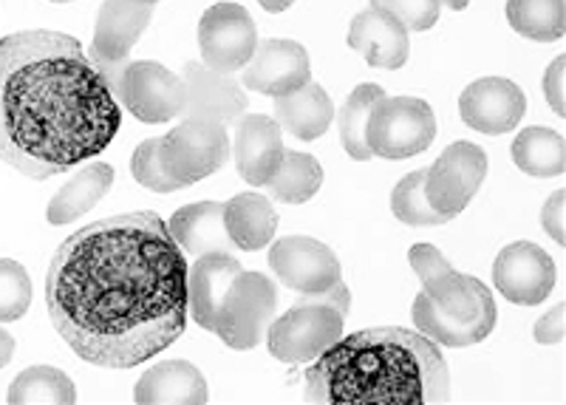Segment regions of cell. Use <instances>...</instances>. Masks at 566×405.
<instances>
[{
    "mask_svg": "<svg viewBox=\"0 0 566 405\" xmlns=\"http://www.w3.org/2000/svg\"><path fill=\"white\" fill-rule=\"evenodd\" d=\"M45 307L77 357L134 368L187 329V261L159 212L136 210L80 227L54 252Z\"/></svg>",
    "mask_w": 566,
    "mask_h": 405,
    "instance_id": "cell-1",
    "label": "cell"
},
{
    "mask_svg": "<svg viewBox=\"0 0 566 405\" xmlns=\"http://www.w3.org/2000/svg\"><path fill=\"white\" fill-rule=\"evenodd\" d=\"M123 108L77 38L29 29L0 40V159L34 181L97 159Z\"/></svg>",
    "mask_w": 566,
    "mask_h": 405,
    "instance_id": "cell-2",
    "label": "cell"
},
{
    "mask_svg": "<svg viewBox=\"0 0 566 405\" xmlns=\"http://www.w3.org/2000/svg\"><path fill=\"white\" fill-rule=\"evenodd\" d=\"M306 372V399L323 405H437L451 397V372L422 332L363 329L340 338Z\"/></svg>",
    "mask_w": 566,
    "mask_h": 405,
    "instance_id": "cell-3",
    "label": "cell"
},
{
    "mask_svg": "<svg viewBox=\"0 0 566 405\" xmlns=\"http://www.w3.org/2000/svg\"><path fill=\"white\" fill-rule=\"evenodd\" d=\"M411 318L424 338L437 346L464 349L488 341L495 329L493 292L479 278L464 276L451 267L442 276L422 283L411 309Z\"/></svg>",
    "mask_w": 566,
    "mask_h": 405,
    "instance_id": "cell-4",
    "label": "cell"
},
{
    "mask_svg": "<svg viewBox=\"0 0 566 405\" xmlns=\"http://www.w3.org/2000/svg\"><path fill=\"white\" fill-rule=\"evenodd\" d=\"M348 309L352 292L343 281L326 292L301 295L295 307L270 323L266 349L281 363H312L340 341Z\"/></svg>",
    "mask_w": 566,
    "mask_h": 405,
    "instance_id": "cell-5",
    "label": "cell"
},
{
    "mask_svg": "<svg viewBox=\"0 0 566 405\" xmlns=\"http://www.w3.org/2000/svg\"><path fill=\"white\" fill-rule=\"evenodd\" d=\"M437 139V114L419 97H382L368 116L366 142L374 156L411 159Z\"/></svg>",
    "mask_w": 566,
    "mask_h": 405,
    "instance_id": "cell-6",
    "label": "cell"
},
{
    "mask_svg": "<svg viewBox=\"0 0 566 405\" xmlns=\"http://www.w3.org/2000/svg\"><path fill=\"white\" fill-rule=\"evenodd\" d=\"M277 312V290L264 272L241 270L232 278L230 290L219 307L216 335L235 352H250L266 338Z\"/></svg>",
    "mask_w": 566,
    "mask_h": 405,
    "instance_id": "cell-7",
    "label": "cell"
},
{
    "mask_svg": "<svg viewBox=\"0 0 566 405\" xmlns=\"http://www.w3.org/2000/svg\"><path fill=\"white\" fill-rule=\"evenodd\" d=\"M159 154L165 170L190 187L224 168L230 159V136L224 125L185 116L168 136H161Z\"/></svg>",
    "mask_w": 566,
    "mask_h": 405,
    "instance_id": "cell-8",
    "label": "cell"
},
{
    "mask_svg": "<svg viewBox=\"0 0 566 405\" xmlns=\"http://www.w3.org/2000/svg\"><path fill=\"white\" fill-rule=\"evenodd\" d=\"M114 94L128 114L148 125L170 123L185 111V80L154 60H136L125 65Z\"/></svg>",
    "mask_w": 566,
    "mask_h": 405,
    "instance_id": "cell-9",
    "label": "cell"
},
{
    "mask_svg": "<svg viewBox=\"0 0 566 405\" xmlns=\"http://www.w3.org/2000/svg\"><path fill=\"white\" fill-rule=\"evenodd\" d=\"M488 176V154L473 142H453L424 174V196L448 219L459 216Z\"/></svg>",
    "mask_w": 566,
    "mask_h": 405,
    "instance_id": "cell-10",
    "label": "cell"
},
{
    "mask_svg": "<svg viewBox=\"0 0 566 405\" xmlns=\"http://www.w3.org/2000/svg\"><path fill=\"white\" fill-rule=\"evenodd\" d=\"M150 20H154V7L142 3V0H105L99 9L91 58L105 74L111 91H116L119 85L130 52L145 34V29L150 27Z\"/></svg>",
    "mask_w": 566,
    "mask_h": 405,
    "instance_id": "cell-11",
    "label": "cell"
},
{
    "mask_svg": "<svg viewBox=\"0 0 566 405\" xmlns=\"http://www.w3.org/2000/svg\"><path fill=\"white\" fill-rule=\"evenodd\" d=\"M201 63L232 74L244 69L258 49V29L252 14L239 3H216L199 20Z\"/></svg>",
    "mask_w": 566,
    "mask_h": 405,
    "instance_id": "cell-12",
    "label": "cell"
},
{
    "mask_svg": "<svg viewBox=\"0 0 566 405\" xmlns=\"http://www.w3.org/2000/svg\"><path fill=\"white\" fill-rule=\"evenodd\" d=\"M270 270L277 281L301 295L326 292L343 281L340 258L323 241L310 236H290L275 241L270 250Z\"/></svg>",
    "mask_w": 566,
    "mask_h": 405,
    "instance_id": "cell-13",
    "label": "cell"
},
{
    "mask_svg": "<svg viewBox=\"0 0 566 405\" xmlns=\"http://www.w3.org/2000/svg\"><path fill=\"white\" fill-rule=\"evenodd\" d=\"M493 283L510 303L538 307L555 290L553 256L533 241L507 245L493 261Z\"/></svg>",
    "mask_w": 566,
    "mask_h": 405,
    "instance_id": "cell-14",
    "label": "cell"
},
{
    "mask_svg": "<svg viewBox=\"0 0 566 405\" xmlns=\"http://www.w3.org/2000/svg\"><path fill=\"white\" fill-rule=\"evenodd\" d=\"M185 80V111L181 116L190 120H210L219 125L239 123L247 111V94L232 74L210 69L207 63L190 60L181 69Z\"/></svg>",
    "mask_w": 566,
    "mask_h": 405,
    "instance_id": "cell-15",
    "label": "cell"
},
{
    "mask_svg": "<svg viewBox=\"0 0 566 405\" xmlns=\"http://www.w3.org/2000/svg\"><path fill=\"white\" fill-rule=\"evenodd\" d=\"M524 111H527L524 91L504 77L476 80L459 97V114L464 125L488 136L510 134L518 128Z\"/></svg>",
    "mask_w": 566,
    "mask_h": 405,
    "instance_id": "cell-16",
    "label": "cell"
},
{
    "mask_svg": "<svg viewBox=\"0 0 566 405\" xmlns=\"http://www.w3.org/2000/svg\"><path fill=\"white\" fill-rule=\"evenodd\" d=\"M310 80V54L295 40H264L258 43L255 54L244 65V85L261 97H286Z\"/></svg>",
    "mask_w": 566,
    "mask_h": 405,
    "instance_id": "cell-17",
    "label": "cell"
},
{
    "mask_svg": "<svg viewBox=\"0 0 566 405\" xmlns=\"http://www.w3.org/2000/svg\"><path fill=\"white\" fill-rule=\"evenodd\" d=\"M348 45L357 54H363L368 65L386 71L402 69L408 63V54H411L408 29L374 0L371 7L354 14L352 29H348Z\"/></svg>",
    "mask_w": 566,
    "mask_h": 405,
    "instance_id": "cell-18",
    "label": "cell"
},
{
    "mask_svg": "<svg viewBox=\"0 0 566 405\" xmlns=\"http://www.w3.org/2000/svg\"><path fill=\"white\" fill-rule=\"evenodd\" d=\"M283 154V136L281 125L264 114H247L239 120V131H235V145H232V156H235V168H239L241 179L250 187H266L272 176L281 168Z\"/></svg>",
    "mask_w": 566,
    "mask_h": 405,
    "instance_id": "cell-19",
    "label": "cell"
},
{
    "mask_svg": "<svg viewBox=\"0 0 566 405\" xmlns=\"http://www.w3.org/2000/svg\"><path fill=\"white\" fill-rule=\"evenodd\" d=\"M241 270L244 267L232 252H205V256H196L193 267H187V307H190V318L201 329L207 332L216 329L221 301L230 290L232 278Z\"/></svg>",
    "mask_w": 566,
    "mask_h": 405,
    "instance_id": "cell-20",
    "label": "cell"
},
{
    "mask_svg": "<svg viewBox=\"0 0 566 405\" xmlns=\"http://www.w3.org/2000/svg\"><path fill=\"white\" fill-rule=\"evenodd\" d=\"M134 403L139 405H199L207 403V380L193 363L168 361L156 363L142 374L134 388Z\"/></svg>",
    "mask_w": 566,
    "mask_h": 405,
    "instance_id": "cell-21",
    "label": "cell"
},
{
    "mask_svg": "<svg viewBox=\"0 0 566 405\" xmlns=\"http://www.w3.org/2000/svg\"><path fill=\"white\" fill-rule=\"evenodd\" d=\"M176 245L190 256L205 252H232L235 245L227 236L224 205L221 201H196L176 210L168 221Z\"/></svg>",
    "mask_w": 566,
    "mask_h": 405,
    "instance_id": "cell-22",
    "label": "cell"
},
{
    "mask_svg": "<svg viewBox=\"0 0 566 405\" xmlns=\"http://www.w3.org/2000/svg\"><path fill=\"white\" fill-rule=\"evenodd\" d=\"M224 227L235 250L255 252L272 245L277 230V210L261 194H239L224 205Z\"/></svg>",
    "mask_w": 566,
    "mask_h": 405,
    "instance_id": "cell-23",
    "label": "cell"
},
{
    "mask_svg": "<svg viewBox=\"0 0 566 405\" xmlns=\"http://www.w3.org/2000/svg\"><path fill=\"white\" fill-rule=\"evenodd\" d=\"M335 120V105L321 83L310 80L286 97L275 100V123L303 142H315Z\"/></svg>",
    "mask_w": 566,
    "mask_h": 405,
    "instance_id": "cell-24",
    "label": "cell"
},
{
    "mask_svg": "<svg viewBox=\"0 0 566 405\" xmlns=\"http://www.w3.org/2000/svg\"><path fill=\"white\" fill-rule=\"evenodd\" d=\"M114 179L116 174L111 165L91 162L74 179H69V185H63L54 194L52 205L45 210V219L52 221V225H71V221L83 219L91 207H97L108 196Z\"/></svg>",
    "mask_w": 566,
    "mask_h": 405,
    "instance_id": "cell-25",
    "label": "cell"
},
{
    "mask_svg": "<svg viewBox=\"0 0 566 405\" xmlns=\"http://www.w3.org/2000/svg\"><path fill=\"white\" fill-rule=\"evenodd\" d=\"M515 168L535 179H553L566 170V142L553 128H524L513 139Z\"/></svg>",
    "mask_w": 566,
    "mask_h": 405,
    "instance_id": "cell-26",
    "label": "cell"
},
{
    "mask_svg": "<svg viewBox=\"0 0 566 405\" xmlns=\"http://www.w3.org/2000/svg\"><path fill=\"white\" fill-rule=\"evenodd\" d=\"M513 32L535 43H555L566 32V0H507Z\"/></svg>",
    "mask_w": 566,
    "mask_h": 405,
    "instance_id": "cell-27",
    "label": "cell"
},
{
    "mask_svg": "<svg viewBox=\"0 0 566 405\" xmlns=\"http://www.w3.org/2000/svg\"><path fill=\"white\" fill-rule=\"evenodd\" d=\"M7 399L12 405H71L77 399V388L63 368L32 366L14 377Z\"/></svg>",
    "mask_w": 566,
    "mask_h": 405,
    "instance_id": "cell-28",
    "label": "cell"
},
{
    "mask_svg": "<svg viewBox=\"0 0 566 405\" xmlns=\"http://www.w3.org/2000/svg\"><path fill=\"white\" fill-rule=\"evenodd\" d=\"M277 201H286V205H306L312 196H317V190L323 187V168L321 162L312 154H301V150H286L283 154L281 168L272 176L270 185Z\"/></svg>",
    "mask_w": 566,
    "mask_h": 405,
    "instance_id": "cell-29",
    "label": "cell"
},
{
    "mask_svg": "<svg viewBox=\"0 0 566 405\" xmlns=\"http://www.w3.org/2000/svg\"><path fill=\"white\" fill-rule=\"evenodd\" d=\"M386 97V91L377 83H363L348 94V100L340 108V142L346 154L357 162L374 159L371 148L366 142V128H368V116H371L374 105Z\"/></svg>",
    "mask_w": 566,
    "mask_h": 405,
    "instance_id": "cell-30",
    "label": "cell"
},
{
    "mask_svg": "<svg viewBox=\"0 0 566 405\" xmlns=\"http://www.w3.org/2000/svg\"><path fill=\"white\" fill-rule=\"evenodd\" d=\"M424 174L428 170H413L397 181L391 194V210L408 227H442L451 219L433 210L428 196H424Z\"/></svg>",
    "mask_w": 566,
    "mask_h": 405,
    "instance_id": "cell-31",
    "label": "cell"
},
{
    "mask_svg": "<svg viewBox=\"0 0 566 405\" xmlns=\"http://www.w3.org/2000/svg\"><path fill=\"white\" fill-rule=\"evenodd\" d=\"M32 307V278L14 258H0V323H14Z\"/></svg>",
    "mask_w": 566,
    "mask_h": 405,
    "instance_id": "cell-32",
    "label": "cell"
},
{
    "mask_svg": "<svg viewBox=\"0 0 566 405\" xmlns=\"http://www.w3.org/2000/svg\"><path fill=\"white\" fill-rule=\"evenodd\" d=\"M130 174H134V179L142 187H148L154 194H176V190H185V185L176 181L165 170V162H161L159 154V139H145L134 150V156H130Z\"/></svg>",
    "mask_w": 566,
    "mask_h": 405,
    "instance_id": "cell-33",
    "label": "cell"
},
{
    "mask_svg": "<svg viewBox=\"0 0 566 405\" xmlns=\"http://www.w3.org/2000/svg\"><path fill=\"white\" fill-rule=\"evenodd\" d=\"M408 29V32H428L439 23V0H374Z\"/></svg>",
    "mask_w": 566,
    "mask_h": 405,
    "instance_id": "cell-34",
    "label": "cell"
},
{
    "mask_svg": "<svg viewBox=\"0 0 566 405\" xmlns=\"http://www.w3.org/2000/svg\"><path fill=\"white\" fill-rule=\"evenodd\" d=\"M408 261H411L413 272H417V278L422 283L451 270V261H448L433 245H413L411 250H408Z\"/></svg>",
    "mask_w": 566,
    "mask_h": 405,
    "instance_id": "cell-35",
    "label": "cell"
},
{
    "mask_svg": "<svg viewBox=\"0 0 566 405\" xmlns=\"http://www.w3.org/2000/svg\"><path fill=\"white\" fill-rule=\"evenodd\" d=\"M541 227L549 232L555 245H566V190H555L541 210Z\"/></svg>",
    "mask_w": 566,
    "mask_h": 405,
    "instance_id": "cell-36",
    "label": "cell"
},
{
    "mask_svg": "<svg viewBox=\"0 0 566 405\" xmlns=\"http://www.w3.org/2000/svg\"><path fill=\"white\" fill-rule=\"evenodd\" d=\"M566 58H555L544 74V97L558 116H566Z\"/></svg>",
    "mask_w": 566,
    "mask_h": 405,
    "instance_id": "cell-37",
    "label": "cell"
},
{
    "mask_svg": "<svg viewBox=\"0 0 566 405\" xmlns=\"http://www.w3.org/2000/svg\"><path fill=\"white\" fill-rule=\"evenodd\" d=\"M533 335L541 346H555V343L564 341L566 335V307L558 303L547 312V315H541L533 326Z\"/></svg>",
    "mask_w": 566,
    "mask_h": 405,
    "instance_id": "cell-38",
    "label": "cell"
},
{
    "mask_svg": "<svg viewBox=\"0 0 566 405\" xmlns=\"http://www.w3.org/2000/svg\"><path fill=\"white\" fill-rule=\"evenodd\" d=\"M12 354H14V338L9 335L7 329L0 326V368H7L12 363Z\"/></svg>",
    "mask_w": 566,
    "mask_h": 405,
    "instance_id": "cell-39",
    "label": "cell"
},
{
    "mask_svg": "<svg viewBox=\"0 0 566 405\" xmlns=\"http://www.w3.org/2000/svg\"><path fill=\"white\" fill-rule=\"evenodd\" d=\"M258 3H261V7L266 9V12H286V9L292 7V3H295V0H258Z\"/></svg>",
    "mask_w": 566,
    "mask_h": 405,
    "instance_id": "cell-40",
    "label": "cell"
},
{
    "mask_svg": "<svg viewBox=\"0 0 566 405\" xmlns=\"http://www.w3.org/2000/svg\"><path fill=\"white\" fill-rule=\"evenodd\" d=\"M439 3H444V7H451L453 12H462V9H468L470 0H439Z\"/></svg>",
    "mask_w": 566,
    "mask_h": 405,
    "instance_id": "cell-41",
    "label": "cell"
},
{
    "mask_svg": "<svg viewBox=\"0 0 566 405\" xmlns=\"http://www.w3.org/2000/svg\"><path fill=\"white\" fill-rule=\"evenodd\" d=\"M142 3H150V7H156V3H159V0H142Z\"/></svg>",
    "mask_w": 566,
    "mask_h": 405,
    "instance_id": "cell-42",
    "label": "cell"
},
{
    "mask_svg": "<svg viewBox=\"0 0 566 405\" xmlns=\"http://www.w3.org/2000/svg\"><path fill=\"white\" fill-rule=\"evenodd\" d=\"M52 3H74V0H52Z\"/></svg>",
    "mask_w": 566,
    "mask_h": 405,
    "instance_id": "cell-43",
    "label": "cell"
}]
</instances>
